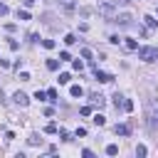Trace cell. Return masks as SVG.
Returning <instances> with one entry per match:
<instances>
[{
  "label": "cell",
  "instance_id": "obj_1",
  "mask_svg": "<svg viewBox=\"0 0 158 158\" xmlns=\"http://www.w3.org/2000/svg\"><path fill=\"white\" fill-rule=\"evenodd\" d=\"M138 59H143V62H156V59H158V49H156V47H141V49H138Z\"/></svg>",
  "mask_w": 158,
  "mask_h": 158
},
{
  "label": "cell",
  "instance_id": "obj_2",
  "mask_svg": "<svg viewBox=\"0 0 158 158\" xmlns=\"http://www.w3.org/2000/svg\"><path fill=\"white\" fill-rule=\"evenodd\" d=\"M99 12H101L104 17H109V20H111V17H116V12H114V5H111V2H101V5H99Z\"/></svg>",
  "mask_w": 158,
  "mask_h": 158
},
{
  "label": "cell",
  "instance_id": "obj_3",
  "mask_svg": "<svg viewBox=\"0 0 158 158\" xmlns=\"http://www.w3.org/2000/svg\"><path fill=\"white\" fill-rule=\"evenodd\" d=\"M12 99H15V104H17V106H27V104H30V99H27V94H22V91H17V94H15Z\"/></svg>",
  "mask_w": 158,
  "mask_h": 158
},
{
  "label": "cell",
  "instance_id": "obj_4",
  "mask_svg": "<svg viewBox=\"0 0 158 158\" xmlns=\"http://www.w3.org/2000/svg\"><path fill=\"white\" fill-rule=\"evenodd\" d=\"M114 131H116L118 136H128V133H131V128H128L126 123H116V128H114Z\"/></svg>",
  "mask_w": 158,
  "mask_h": 158
},
{
  "label": "cell",
  "instance_id": "obj_5",
  "mask_svg": "<svg viewBox=\"0 0 158 158\" xmlns=\"http://www.w3.org/2000/svg\"><path fill=\"white\" fill-rule=\"evenodd\" d=\"M116 22H118V25H128V22H131V15H128V12H123V15H116Z\"/></svg>",
  "mask_w": 158,
  "mask_h": 158
},
{
  "label": "cell",
  "instance_id": "obj_6",
  "mask_svg": "<svg viewBox=\"0 0 158 158\" xmlns=\"http://www.w3.org/2000/svg\"><path fill=\"white\" fill-rule=\"evenodd\" d=\"M96 79H99V81H114V77H111V74H106V72H99V69H96Z\"/></svg>",
  "mask_w": 158,
  "mask_h": 158
},
{
  "label": "cell",
  "instance_id": "obj_7",
  "mask_svg": "<svg viewBox=\"0 0 158 158\" xmlns=\"http://www.w3.org/2000/svg\"><path fill=\"white\" fill-rule=\"evenodd\" d=\"M91 101H94L96 106H104V104H106V99H104L101 94H91Z\"/></svg>",
  "mask_w": 158,
  "mask_h": 158
},
{
  "label": "cell",
  "instance_id": "obj_8",
  "mask_svg": "<svg viewBox=\"0 0 158 158\" xmlns=\"http://www.w3.org/2000/svg\"><path fill=\"white\" fill-rule=\"evenodd\" d=\"M47 69H49V72H57V69H59V62H57V59H47Z\"/></svg>",
  "mask_w": 158,
  "mask_h": 158
},
{
  "label": "cell",
  "instance_id": "obj_9",
  "mask_svg": "<svg viewBox=\"0 0 158 158\" xmlns=\"http://www.w3.org/2000/svg\"><path fill=\"white\" fill-rule=\"evenodd\" d=\"M69 94H72V96H81V94H84V89H81L79 84H74V86L69 89Z\"/></svg>",
  "mask_w": 158,
  "mask_h": 158
},
{
  "label": "cell",
  "instance_id": "obj_10",
  "mask_svg": "<svg viewBox=\"0 0 158 158\" xmlns=\"http://www.w3.org/2000/svg\"><path fill=\"white\" fill-rule=\"evenodd\" d=\"M91 121H94V126H104V123H106V118H104L101 114H94V118H91Z\"/></svg>",
  "mask_w": 158,
  "mask_h": 158
},
{
  "label": "cell",
  "instance_id": "obj_11",
  "mask_svg": "<svg viewBox=\"0 0 158 158\" xmlns=\"http://www.w3.org/2000/svg\"><path fill=\"white\" fill-rule=\"evenodd\" d=\"M27 143H30V146H37V143H42V138H40V133H32V136L27 138Z\"/></svg>",
  "mask_w": 158,
  "mask_h": 158
},
{
  "label": "cell",
  "instance_id": "obj_12",
  "mask_svg": "<svg viewBox=\"0 0 158 158\" xmlns=\"http://www.w3.org/2000/svg\"><path fill=\"white\" fill-rule=\"evenodd\" d=\"M123 47H126V49H138V42H136V40H126Z\"/></svg>",
  "mask_w": 158,
  "mask_h": 158
},
{
  "label": "cell",
  "instance_id": "obj_13",
  "mask_svg": "<svg viewBox=\"0 0 158 158\" xmlns=\"http://www.w3.org/2000/svg\"><path fill=\"white\" fill-rule=\"evenodd\" d=\"M114 106H116V109H118V106L123 109V96H121V94H114Z\"/></svg>",
  "mask_w": 158,
  "mask_h": 158
},
{
  "label": "cell",
  "instance_id": "obj_14",
  "mask_svg": "<svg viewBox=\"0 0 158 158\" xmlns=\"http://www.w3.org/2000/svg\"><path fill=\"white\" fill-rule=\"evenodd\" d=\"M106 153H109V156H116V153H118V146H116V143H109V146H106Z\"/></svg>",
  "mask_w": 158,
  "mask_h": 158
},
{
  "label": "cell",
  "instance_id": "obj_15",
  "mask_svg": "<svg viewBox=\"0 0 158 158\" xmlns=\"http://www.w3.org/2000/svg\"><path fill=\"white\" fill-rule=\"evenodd\" d=\"M143 20H146V25H148V27H158V20H153L151 15H146Z\"/></svg>",
  "mask_w": 158,
  "mask_h": 158
},
{
  "label": "cell",
  "instance_id": "obj_16",
  "mask_svg": "<svg viewBox=\"0 0 158 158\" xmlns=\"http://www.w3.org/2000/svg\"><path fill=\"white\" fill-rule=\"evenodd\" d=\"M146 153H148V148H146V146H136V156H138V158H143Z\"/></svg>",
  "mask_w": 158,
  "mask_h": 158
},
{
  "label": "cell",
  "instance_id": "obj_17",
  "mask_svg": "<svg viewBox=\"0 0 158 158\" xmlns=\"http://www.w3.org/2000/svg\"><path fill=\"white\" fill-rule=\"evenodd\" d=\"M17 20H30V12L27 10H17Z\"/></svg>",
  "mask_w": 158,
  "mask_h": 158
},
{
  "label": "cell",
  "instance_id": "obj_18",
  "mask_svg": "<svg viewBox=\"0 0 158 158\" xmlns=\"http://www.w3.org/2000/svg\"><path fill=\"white\" fill-rule=\"evenodd\" d=\"M69 79H72V74H67V72L59 74V84H69Z\"/></svg>",
  "mask_w": 158,
  "mask_h": 158
},
{
  "label": "cell",
  "instance_id": "obj_19",
  "mask_svg": "<svg viewBox=\"0 0 158 158\" xmlns=\"http://www.w3.org/2000/svg\"><path fill=\"white\" fill-rule=\"evenodd\" d=\"M44 133H57V123H47L44 126Z\"/></svg>",
  "mask_w": 158,
  "mask_h": 158
},
{
  "label": "cell",
  "instance_id": "obj_20",
  "mask_svg": "<svg viewBox=\"0 0 158 158\" xmlns=\"http://www.w3.org/2000/svg\"><path fill=\"white\" fill-rule=\"evenodd\" d=\"M42 47H44V49H52V47H54V40H42Z\"/></svg>",
  "mask_w": 158,
  "mask_h": 158
},
{
  "label": "cell",
  "instance_id": "obj_21",
  "mask_svg": "<svg viewBox=\"0 0 158 158\" xmlns=\"http://www.w3.org/2000/svg\"><path fill=\"white\" fill-rule=\"evenodd\" d=\"M72 67H74L77 72H81V69H84V62H81V59H74V64H72Z\"/></svg>",
  "mask_w": 158,
  "mask_h": 158
},
{
  "label": "cell",
  "instance_id": "obj_22",
  "mask_svg": "<svg viewBox=\"0 0 158 158\" xmlns=\"http://www.w3.org/2000/svg\"><path fill=\"white\" fill-rule=\"evenodd\" d=\"M47 99H49V101H57V89H49V91H47Z\"/></svg>",
  "mask_w": 158,
  "mask_h": 158
},
{
  "label": "cell",
  "instance_id": "obj_23",
  "mask_svg": "<svg viewBox=\"0 0 158 158\" xmlns=\"http://www.w3.org/2000/svg\"><path fill=\"white\" fill-rule=\"evenodd\" d=\"M133 109V101L131 99H123V111H131Z\"/></svg>",
  "mask_w": 158,
  "mask_h": 158
},
{
  "label": "cell",
  "instance_id": "obj_24",
  "mask_svg": "<svg viewBox=\"0 0 158 158\" xmlns=\"http://www.w3.org/2000/svg\"><path fill=\"white\" fill-rule=\"evenodd\" d=\"M74 42H77L74 35H67V37H64V44H74Z\"/></svg>",
  "mask_w": 158,
  "mask_h": 158
},
{
  "label": "cell",
  "instance_id": "obj_25",
  "mask_svg": "<svg viewBox=\"0 0 158 158\" xmlns=\"http://www.w3.org/2000/svg\"><path fill=\"white\" fill-rule=\"evenodd\" d=\"M81 57H84V59H91V49L84 47V49H81Z\"/></svg>",
  "mask_w": 158,
  "mask_h": 158
},
{
  "label": "cell",
  "instance_id": "obj_26",
  "mask_svg": "<svg viewBox=\"0 0 158 158\" xmlns=\"http://www.w3.org/2000/svg\"><path fill=\"white\" fill-rule=\"evenodd\" d=\"M7 12H10V10H7V5H5V2H0V17H5Z\"/></svg>",
  "mask_w": 158,
  "mask_h": 158
},
{
  "label": "cell",
  "instance_id": "obj_27",
  "mask_svg": "<svg viewBox=\"0 0 158 158\" xmlns=\"http://www.w3.org/2000/svg\"><path fill=\"white\" fill-rule=\"evenodd\" d=\"M109 42H111V44H118V42H121V37H118V35H111V37H109Z\"/></svg>",
  "mask_w": 158,
  "mask_h": 158
},
{
  "label": "cell",
  "instance_id": "obj_28",
  "mask_svg": "<svg viewBox=\"0 0 158 158\" xmlns=\"http://www.w3.org/2000/svg\"><path fill=\"white\" fill-rule=\"evenodd\" d=\"M69 59H72L69 52H62V54H59V62H69Z\"/></svg>",
  "mask_w": 158,
  "mask_h": 158
},
{
  "label": "cell",
  "instance_id": "obj_29",
  "mask_svg": "<svg viewBox=\"0 0 158 158\" xmlns=\"http://www.w3.org/2000/svg\"><path fill=\"white\" fill-rule=\"evenodd\" d=\"M62 5H64L67 10H72V7H74V0H62Z\"/></svg>",
  "mask_w": 158,
  "mask_h": 158
},
{
  "label": "cell",
  "instance_id": "obj_30",
  "mask_svg": "<svg viewBox=\"0 0 158 158\" xmlns=\"http://www.w3.org/2000/svg\"><path fill=\"white\" fill-rule=\"evenodd\" d=\"M91 114V106H81V116H89Z\"/></svg>",
  "mask_w": 158,
  "mask_h": 158
},
{
  "label": "cell",
  "instance_id": "obj_31",
  "mask_svg": "<svg viewBox=\"0 0 158 158\" xmlns=\"http://www.w3.org/2000/svg\"><path fill=\"white\" fill-rule=\"evenodd\" d=\"M35 2H37V0H25V5H27V7H32Z\"/></svg>",
  "mask_w": 158,
  "mask_h": 158
},
{
  "label": "cell",
  "instance_id": "obj_32",
  "mask_svg": "<svg viewBox=\"0 0 158 158\" xmlns=\"http://www.w3.org/2000/svg\"><path fill=\"white\" fill-rule=\"evenodd\" d=\"M153 104H156V111H158V101H153Z\"/></svg>",
  "mask_w": 158,
  "mask_h": 158
}]
</instances>
